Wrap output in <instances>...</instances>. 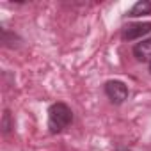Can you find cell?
Masks as SVG:
<instances>
[{"instance_id": "obj_1", "label": "cell", "mask_w": 151, "mask_h": 151, "mask_svg": "<svg viewBox=\"0 0 151 151\" xmlns=\"http://www.w3.org/2000/svg\"><path fill=\"white\" fill-rule=\"evenodd\" d=\"M73 121V112L66 103H53L48 109V130L50 133H59L68 128Z\"/></svg>"}, {"instance_id": "obj_2", "label": "cell", "mask_w": 151, "mask_h": 151, "mask_svg": "<svg viewBox=\"0 0 151 151\" xmlns=\"http://www.w3.org/2000/svg\"><path fill=\"white\" fill-rule=\"evenodd\" d=\"M105 93L110 98V101L116 105H121L128 98V87L121 80H109L105 84Z\"/></svg>"}, {"instance_id": "obj_3", "label": "cell", "mask_w": 151, "mask_h": 151, "mask_svg": "<svg viewBox=\"0 0 151 151\" xmlns=\"http://www.w3.org/2000/svg\"><path fill=\"white\" fill-rule=\"evenodd\" d=\"M151 32V22H140V23H132L124 29L123 32V39L124 41H133V39H139L146 34Z\"/></svg>"}, {"instance_id": "obj_4", "label": "cell", "mask_w": 151, "mask_h": 151, "mask_svg": "<svg viewBox=\"0 0 151 151\" xmlns=\"http://www.w3.org/2000/svg\"><path fill=\"white\" fill-rule=\"evenodd\" d=\"M133 55L140 62H151V39H142L133 46Z\"/></svg>"}, {"instance_id": "obj_5", "label": "cell", "mask_w": 151, "mask_h": 151, "mask_svg": "<svg viewBox=\"0 0 151 151\" xmlns=\"http://www.w3.org/2000/svg\"><path fill=\"white\" fill-rule=\"evenodd\" d=\"M142 14H151V2H149V0H140V2H137L128 11V16H132V18L142 16Z\"/></svg>"}, {"instance_id": "obj_6", "label": "cell", "mask_w": 151, "mask_h": 151, "mask_svg": "<svg viewBox=\"0 0 151 151\" xmlns=\"http://www.w3.org/2000/svg\"><path fill=\"white\" fill-rule=\"evenodd\" d=\"M11 128H13V123H11V112L6 110V112H4V121H2V130H4V133H7V132H11Z\"/></svg>"}, {"instance_id": "obj_7", "label": "cell", "mask_w": 151, "mask_h": 151, "mask_svg": "<svg viewBox=\"0 0 151 151\" xmlns=\"http://www.w3.org/2000/svg\"><path fill=\"white\" fill-rule=\"evenodd\" d=\"M149 73H151V62H149Z\"/></svg>"}]
</instances>
